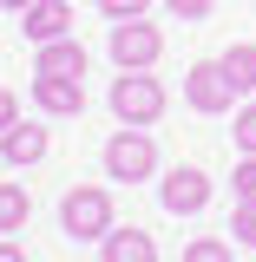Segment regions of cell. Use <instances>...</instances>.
<instances>
[{
    "label": "cell",
    "instance_id": "6da1fadb",
    "mask_svg": "<svg viewBox=\"0 0 256 262\" xmlns=\"http://www.w3.org/2000/svg\"><path fill=\"white\" fill-rule=\"evenodd\" d=\"M151 170H158V144H151V131H145V125L112 131V144H105V177H112V184H145Z\"/></svg>",
    "mask_w": 256,
    "mask_h": 262
},
{
    "label": "cell",
    "instance_id": "7a4b0ae2",
    "mask_svg": "<svg viewBox=\"0 0 256 262\" xmlns=\"http://www.w3.org/2000/svg\"><path fill=\"white\" fill-rule=\"evenodd\" d=\"M60 223H66V236H79V243H105V229H112V190H105V184L66 190Z\"/></svg>",
    "mask_w": 256,
    "mask_h": 262
},
{
    "label": "cell",
    "instance_id": "3957f363",
    "mask_svg": "<svg viewBox=\"0 0 256 262\" xmlns=\"http://www.w3.org/2000/svg\"><path fill=\"white\" fill-rule=\"evenodd\" d=\"M164 85L151 79V72H119L112 79V112H119V125H158L164 118Z\"/></svg>",
    "mask_w": 256,
    "mask_h": 262
},
{
    "label": "cell",
    "instance_id": "277c9868",
    "mask_svg": "<svg viewBox=\"0 0 256 262\" xmlns=\"http://www.w3.org/2000/svg\"><path fill=\"white\" fill-rule=\"evenodd\" d=\"M112 59H119V72H151V66L164 59V33L138 13V20H119L112 27Z\"/></svg>",
    "mask_w": 256,
    "mask_h": 262
},
{
    "label": "cell",
    "instance_id": "5b68a950",
    "mask_svg": "<svg viewBox=\"0 0 256 262\" xmlns=\"http://www.w3.org/2000/svg\"><path fill=\"white\" fill-rule=\"evenodd\" d=\"M184 105H191V112H204V118H217V112H230V105H237V85L224 79V66H217V59L184 66Z\"/></svg>",
    "mask_w": 256,
    "mask_h": 262
},
{
    "label": "cell",
    "instance_id": "8992f818",
    "mask_svg": "<svg viewBox=\"0 0 256 262\" xmlns=\"http://www.w3.org/2000/svg\"><path fill=\"white\" fill-rule=\"evenodd\" d=\"M158 196H164V210H171V216H197V210L210 203V177H204L197 164H178V170L158 184Z\"/></svg>",
    "mask_w": 256,
    "mask_h": 262
},
{
    "label": "cell",
    "instance_id": "52a82bcc",
    "mask_svg": "<svg viewBox=\"0 0 256 262\" xmlns=\"http://www.w3.org/2000/svg\"><path fill=\"white\" fill-rule=\"evenodd\" d=\"M33 105L46 118H79L86 112V79H53V72H33Z\"/></svg>",
    "mask_w": 256,
    "mask_h": 262
},
{
    "label": "cell",
    "instance_id": "ba28073f",
    "mask_svg": "<svg viewBox=\"0 0 256 262\" xmlns=\"http://www.w3.org/2000/svg\"><path fill=\"white\" fill-rule=\"evenodd\" d=\"M20 27H27L33 46H46V39H66V27H72V7L66 0H33L27 13H20Z\"/></svg>",
    "mask_w": 256,
    "mask_h": 262
},
{
    "label": "cell",
    "instance_id": "9c48e42d",
    "mask_svg": "<svg viewBox=\"0 0 256 262\" xmlns=\"http://www.w3.org/2000/svg\"><path fill=\"white\" fill-rule=\"evenodd\" d=\"M105 262H158V243H151V229H105Z\"/></svg>",
    "mask_w": 256,
    "mask_h": 262
},
{
    "label": "cell",
    "instance_id": "30bf717a",
    "mask_svg": "<svg viewBox=\"0 0 256 262\" xmlns=\"http://www.w3.org/2000/svg\"><path fill=\"white\" fill-rule=\"evenodd\" d=\"M40 72H53V79H86V46L66 33V39H46L40 46Z\"/></svg>",
    "mask_w": 256,
    "mask_h": 262
},
{
    "label": "cell",
    "instance_id": "8fae6325",
    "mask_svg": "<svg viewBox=\"0 0 256 262\" xmlns=\"http://www.w3.org/2000/svg\"><path fill=\"white\" fill-rule=\"evenodd\" d=\"M0 158L7 164H40L46 158V131L40 125H7L0 131Z\"/></svg>",
    "mask_w": 256,
    "mask_h": 262
},
{
    "label": "cell",
    "instance_id": "7c38bea8",
    "mask_svg": "<svg viewBox=\"0 0 256 262\" xmlns=\"http://www.w3.org/2000/svg\"><path fill=\"white\" fill-rule=\"evenodd\" d=\"M217 66H224V79L237 85V92H256V39H237Z\"/></svg>",
    "mask_w": 256,
    "mask_h": 262
},
{
    "label": "cell",
    "instance_id": "4fadbf2b",
    "mask_svg": "<svg viewBox=\"0 0 256 262\" xmlns=\"http://www.w3.org/2000/svg\"><path fill=\"white\" fill-rule=\"evenodd\" d=\"M27 190L20 184H0V236H13V229H27Z\"/></svg>",
    "mask_w": 256,
    "mask_h": 262
},
{
    "label": "cell",
    "instance_id": "5bb4252c",
    "mask_svg": "<svg viewBox=\"0 0 256 262\" xmlns=\"http://www.w3.org/2000/svg\"><path fill=\"white\" fill-rule=\"evenodd\" d=\"M184 262H237V249L224 236H197V243H184Z\"/></svg>",
    "mask_w": 256,
    "mask_h": 262
},
{
    "label": "cell",
    "instance_id": "9a60e30c",
    "mask_svg": "<svg viewBox=\"0 0 256 262\" xmlns=\"http://www.w3.org/2000/svg\"><path fill=\"white\" fill-rule=\"evenodd\" d=\"M230 236L256 249V203H237V216H230Z\"/></svg>",
    "mask_w": 256,
    "mask_h": 262
},
{
    "label": "cell",
    "instance_id": "2e32d148",
    "mask_svg": "<svg viewBox=\"0 0 256 262\" xmlns=\"http://www.w3.org/2000/svg\"><path fill=\"white\" fill-rule=\"evenodd\" d=\"M237 151H243V158H256V105H243V112H237Z\"/></svg>",
    "mask_w": 256,
    "mask_h": 262
},
{
    "label": "cell",
    "instance_id": "e0dca14e",
    "mask_svg": "<svg viewBox=\"0 0 256 262\" xmlns=\"http://www.w3.org/2000/svg\"><path fill=\"white\" fill-rule=\"evenodd\" d=\"M145 7H151V0H99V13H105V20H138Z\"/></svg>",
    "mask_w": 256,
    "mask_h": 262
},
{
    "label": "cell",
    "instance_id": "ac0fdd59",
    "mask_svg": "<svg viewBox=\"0 0 256 262\" xmlns=\"http://www.w3.org/2000/svg\"><path fill=\"white\" fill-rule=\"evenodd\" d=\"M237 203H256V158L237 164Z\"/></svg>",
    "mask_w": 256,
    "mask_h": 262
},
{
    "label": "cell",
    "instance_id": "d6986e66",
    "mask_svg": "<svg viewBox=\"0 0 256 262\" xmlns=\"http://www.w3.org/2000/svg\"><path fill=\"white\" fill-rule=\"evenodd\" d=\"M164 7H171V13H178V20H204V13H210V7H217V0H164Z\"/></svg>",
    "mask_w": 256,
    "mask_h": 262
},
{
    "label": "cell",
    "instance_id": "ffe728a7",
    "mask_svg": "<svg viewBox=\"0 0 256 262\" xmlns=\"http://www.w3.org/2000/svg\"><path fill=\"white\" fill-rule=\"evenodd\" d=\"M7 125H20V98L0 85V131H7Z\"/></svg>",
    "mask_w": 256,
    "mask_h": 262
},
{
    "label": "cell",
    "instance_id": "44dd1931",
    "mask_svg": "<svg viewBox=\"0 0 256 262\" xmlns=\"http://www.w3.org/2000/svg\"><path fill=\"white\" fill-rule=\"evenodd\" d=\"M0 262H27V249L20 243H0Z\"/></svg>",
    "mask_w": 256,
    "mask_h": 262
},
{
    "label": "cell",
    "instance_id": "7402d4cb",
    "mask_svg": "<svg viewBox=\"0 0 256 262\" xmlns=\"http://www.w3.org/2000/svg\"><path fill=\"white\" fill-rule=\"evenodd\" d=\"M0 7H7V13H27V7H33V0H0Z\"/></svg>",
    "mask_w": 256,
    "mask_h": 262
}]
</instances>
